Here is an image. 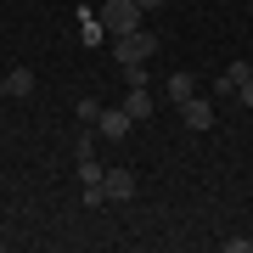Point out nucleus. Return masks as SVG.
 <instances>
[{
  "instance_id": "nucleus-4",
  "label": "nucleus",
  "mask_w": 253,
  "mask_h": 253,
  "mask_svg": "<svg viewBox=\"0 0 253 253\" xmlns=\"http://www.w3.org/2000/svg\"><path fill=\"white\" fill-rule=\"evenodd\" d=\"M96 129H101V135H107V141H124L129 129H135V118H129L124 107H101V118H96Z\"/></svg>"
},
{
  "instance_id": "nucleus-12",
  "label": "nucleus",
  "mask_w": 253,
  "mask_h": 253,
  "mask_svg": "<svg viewBox=\"0 0 253 253\" xmlns=\"http://www.w3.org/2000/svg\"><path fill=\"white\" fill-rule=\"evenodd\" d=\"M73 113H79L84 124H96V118H101V101H90V96H84V101H73Z\"/></svg>"
},
{
  "instance_id": "nucleus-6",
  "label": "nucleus",
  "mask_w": 253,
  "mask_h": 253,
  "mask_svg": "<svg viewBox=\"0 0 253 253\" xmlns=\"http://www.w3.org/2000/svg\"><path fill=\"white\" fill-rule=\"evenodd\" d=\"M152 107H158V101H152V90H146V84H129V96H124V113L135 118V124H146V118H152Z\"/></svg>"
},
{
  "instance_id": "nucleus-2",
  "label": "nucleus",
  "mask_w": 253,
  "mask_h": 253,
  "mask_svg": "<svg viewBox=\"0 0 253 253\" xmlns=\"http://www.w3.org/2000/svg\"><path fill=\"white\" fill-rule=\"evenodd\" d=\"M113 51H118V62H146V56H152L158 51V34H152V28H135V34H118L113 40Z\"/></svg>"
},
{
  "instance_id": "nucleus-9",
  "label": "nucleus",
  "mask_w": 253,
  "mask_h": 253,
  "mask_svg": "<svg viewBox=\"0 0 253 253\" xmlns=\"http://www.w3.org/2000/svg\"><path fill=\"white\" fill-rule=\"evenodd\" d=\"M242 79H253V68H248V62H231V68H225V79L214 84V96H236V84H242Z\"/></svg>"
},
{
  "instance_id": "nucleus-14",
  "label": "nucleus",
  "mask_w": 253,
  "mask_h": 253,
  "mask_svg": "<svg viewBox=\"0 0 253 253\" xmlns=\"http://www.w3.org/2000/svg\"><path fill=\"white\" fill-rule=\"evenodd\" d=\"M135 6H141V11H158V6H163V0H135Z\"/></svg>"
},
{
  "instance_id": "nucleus-8",
  "label": "nucleus",
  "mask_w": 253,
  "mask_h": 253,
  "mask_svg": "<svg viewBox=\"0 0 253 253\" xmlns=\"http://www.w3.org/2000/svg\"><path fill=\"white\" fill-rule=\"evenodd\" d=\"M79 34H84V45H101V40H107V28H101V17L90 6H79Z\"/></svg>"
},
{
  "instance_id": "nucleus-11",
  "label": "nucleus",
  "mask_w": 253,
  "mask_h": 253,
  "mask_svg": "<svg viewBox=\"0 0 253 253\" xmlns=\"http://www.w3.org/2000/svg\"><path fill=\"white\" fill-rule=\"evenodd\" d=\"M73 163H79V186H101V174H107V169L96 163V152H84V158H73Z\"/></svg>"
},
{
  "instance_id": "nucleus-13",
  "label": "nucleus",
  "mask_w": 253,
  "mask_h": 253,
  "mask_svg": "<svg viewBox=\"0 0 253 253\" xmlns=\"http://www.w3.org/2000/svg\"><path fill=\"white\" fill-rule=\"evenodd\" d=\"M236 101H242V107H253V79H242V84H236Z\"/></svg>"
},
{
  "instance_id": "nucleus-10",
  "label": "nucleus",
  "mask_w": 253,
  "mask_h": 253,
  "mask_svg": "<svg viewBox=\"0 0 253 253\" xmlns=\"http://www.w3.org/2000/svg\"><path fill=\"white\" fill-rule=\"evenodd\" d=\"M34 90V68H11L6 73V96H28Z\"/></svg>"
},
{
  "instance_id": "nucleus-1",
  "label": "nucleus",
  "mask_w": 253,
  "mask_h": 253,
  "mask_svg": "<svg viewBox=\"0 0 253 253\" xmlns=\"http://www.w3.org/2000/svg\"><path fill=\"white\" fill-rule=\"evenodd\" d=\"M96 17H101V28H107V34L118 40V34H135L146 11L135 6V0H107V6H96Z\"/></svg>"
},
{
  "instance_id": "nucleus-7",
  "label": "nucleus",
  "mask_w": 253,
  "mask_h": 253,
  "mask_svg": "<svg viewBox=\"0 0 253 253\" xmlns=\"http://www.w3.org/2000/svg\"><path fill=\"white\" fill-rule=\"evenodd\" d=\"M163 96H169L174 107H180V101H191V96H197V79H191V73H169V84H163Z\"/></svg>"
},
{
  "instance_id": "nucleus-3",
  "label": "nucleus",
  "mask_w": 253,
  "mask_h": 253,
  "mask_svg": "<svg viewBox=\"0 0 253 253\" xmlns=\"http://www.w3.org/2000/svg\"><path fill=\"white\" fill-rule=\"evenodd\" d=\"M180 118H186V129H214V101L208 96H191V101H180Z\"/></svg>"
},
{
  "instance_id": "nucleus-5",
  "label": "nucleus",
  "mask_w": 253,
  "mask_h": 253,
  "mask_svg": "<svg viewBox=\"0 0 253 253\" xmlns=\"http://www.w3.org/2000/svg\"><path fill=\"white\" fill-rule=\"evenodd\" d=\"M101 186H107V203H129V197H135V174H129V169H107Z\"/></svg>"
}]
</instances>
